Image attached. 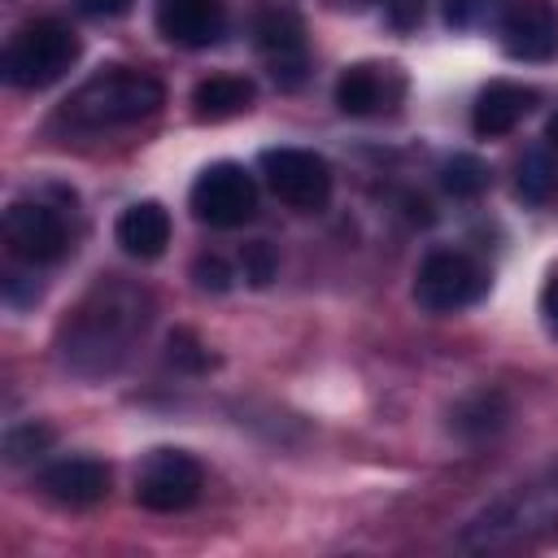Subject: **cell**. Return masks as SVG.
Masks as SVG:
<instances>
[{"mask_svg":"<svg viewBox=\"0 0 558 558\" xmlns=\"http://www.w3.org/2000/svg\"><path fill=\"white\" fill-rule=\"evenodd\" d=\"M148 327V296L122 279L96 283L61 327V353L83 375H109Z\"/></svg>","mask_w":558,"mask_h":558,"instance_id":"1","label":"cell"},{"mask_svg":"<svg viewBox=\"0 0 558 558\" xmlns=\"http://www.w3.org/2000/svg\"><path fill=\"white\" fill-rule=\"evenodd\" d=\"M161 105H166V87L148 70L109 65L92 74L78 92H70V100L61 105V122H70L74 131H113L153 118Z\"/></svg>","mask_w":558,"mask_h":558,"instance_id":"2","label":"cell"},{"mask_svg":"<svg viewBox=\"0 0 558 558\" xmlns=\"http://www.w3.org/2000/svg\"><path fill=\"white\" fill-rule=\"evenodd\" d=\"M78 52H83V44H78V35L61 17H35V22L17 26L13 39L4 44L0 70H4V78L13 87L39 92V87L61 83L74 70Z\"/></svg>","mask_w":558,"mask_h":558,"instance_id":"3","label":"cell"},{"mask_svg":"<svg viewBox=\"0 0 558 558\" xmlns=\"http://www.w3.org/2000/svg\"><path fill=\"white\" fill-rule=\"evenodd\" d=\"M488 296V266L462 248H436L414 275V301L427 314H458Z\"/></svg>","mask_w":558,"mask_h":558,"instance_id":"4","label":"cell"},{"mask_svg":"<svg viewBox=\"0 0 558 558\" xmlns=\"http://www.w3.org/2000/svg\"><path fill=\"white\" fill-rule=\"evenodd\" d=\"M558 514V480L545 484H519L514 493H506L501 501H493L471 527H466V545H510L536 527H545Z\"/></svg>","mask_w":558,"mask_h":558,"instance_id":"5","label":"cell"},{"mask_svg":"<svg viewBox=\"0 0 558 558\" xmlns=\"http://www.w3.org/2000/svg\"><path fill=\"white\" fill-rule=\"evenodd\" d=\"M187 205H192L196 222L231 231V227H244L257 214V183H253V174L244 166L214 161V166H205L196 174V183L187 192Z\"/></svg>","mask_w":558,"mask_h":558,"instance_id":"6","label":"cell"},{"mask_svg":"<svg viewBox=\"0 0 558 558\" xmlns=\"http://www.w3.org/2000/svg\"><path fill=\"white\" fill-rule=\"evenodd\" d=\"M257 166H262L266 187H270L283 205L305 209V214L327 209L331 183H336L327 157H318V153H310V148H288V144H279V148H266V153L257 157Z\"/></svg>","mask_w":558,"mask_h":558,"instance_id":"7","label":"cell"},{"mask_svg":"<svg viewBox=\"0 0 558 558\" xmlns=\"http://www.w3.org/2000/svg\"><path fill=\"white\" fill-rule=\"evenodd\" d=\"M205 488V466L183 449H153L135 471V501L153 514H179L196 506Z\"/></svg>","mask_w":558,"mask_h":558,"instance_id":"8","label":"cell"},{"mask_svg":"<svg viewBox=\"0 0 558 558\" xmlns=\"http://www.w3.org/2000/svg\"><path fill=\"white\" fill-rule=\"evenodd\" d=\"M4 244L31 266H52L74 248L65 214L48 201H13L4 209Z\"/></svg>","mask_w":558,"mask_h":558,"instance_id":"9","label":"cell"},{"mask_svg":"<svg viewBox=\"0 0 558 558\" xmlns=\"http://www.w3.org/2000/svg\"><path fill=\"white\" fill-rule=\"evenodd\" d=\"M253 44L262 65L270 70V78L283 92H296L310 78V44H305V26L292 9H266L253 22Z\"/></svg>","mask_w":558,"mask_h":558,"instance_id":"10","label":"cell"},{"mask_svg":"<svg viewBox=\"0 0 558 558\" xmlns=\"http://www.w3.org/2000/svg\"><path fill=\"white\" fill-rule=\"evenodd\" d=\"M405 96V74L384 61H357L336 78V105L349 118H379L392 113Z\"/></svg>","mask_w":558,"mask_h":558,"instance_id":"11","label":"cell"},{"mask_svg":"<svg viewBox=\"0 0 558 558\" xmlns=\"http://www.w3.org/2000/svg\"><path fill=\"white\" fill-rule=\"evenodd\" d=\"M497 31H501V48L514 61L558 57V9L549 0H510Z\"/></svg>","mask_w":558,"mask_h":558,"instance_id":"12","label":"cell"},{"mask_svg":"<svg viewBox=\"0 0 558 558\" xmlns=\"http://www.w3.org/2000/svg\"><path fill=\"white\" fill-rule=\"evenodd\" d=\"M39 493L65 510H87V506H100L109 497V466L100 458H87V453H70V458H57L48 462L39 475H35Z\"/></svg>","mask_w":558,"mask_h":558,"instance_id":"13","label":"cell"},{"mask_svg":"<svg viewBox=\"0 0 558 558\" xmlns=\"http://www.w3.org/2000/svg\"><path fill=\"white\" fill-rule=\"evenodd\" d=\"M157 31L183 48H209L227 31L222 0H157Z\"/></svg>","mask_w":558,"mask_h":558,"instance_id":"14","label":"cell"},{"mask_svg":"<svg viewBox=\"0 0 558 558\" xmlns=\"http://www.w3.org/2000/svg\"><path fill=\"white\" fill-rule=\"evenodd\" d=\"M532 105H536V92H532V87L510 83V78H497V83H488V87L475 96V105H471V126H475V135H484V140L510 135V131L523 122V113H527Z\"/></svg>","mask_w":558,"mask_h":558,"instance_id":"15","label":"cell"},{"mask_svg":"<svg viewBox=\"0 0 558 558\" xmlns=\"http://www.w3.org/2000/svg\"><path fill=\"white\" fill-rule=\"evenodd\" d=\"M113 240L126 257H140V262H153L166 253L170 244V214L157 205V201H135L118 214L113 222Z\"/></svg>","mask_w":558,"mask_h":558,"instance_id":"16","label":"cell"},{"mask_svg":"<svg viewBox=\"0 0 558 558\" xmlns=\"http://www.w3.org/2000/svg\"><path fill=\"white\" fill-rule=\"evenodd\" d=\"M257 100V87L253 78L244 74H209L192 87V118L196 122H227V118H240L248 113Z\"/></svg>","mask_w":558,"mask_h":558,"instance_id":"17","label":"cell"},{"mask_svg":"<svg viewBox=\"0 0 558 558\" xmlns=\"http://www.w3.org/2000/svg\"><path fill=\"white\" fill-rule=\"evenodd\" d=\"M506 418H510V405H506V397L497 388H480V392H471V397H462L453 405V427L462 436H471V440L501 432Z\"/></svg>","mask_w":558,"mask_h":558,"instance_id":"18","label":"cell"},{"mask_svg":"<svg viewBox=\"0 0 558 558\" xmlns=\"http://www.w3.org/2000/svg\"><path fill=\"white\" fill-rule=\"evenodd\" d=\"M488 183H493L488 166H484L480 157H471V153H453V157L440 161V187H445L453 201H475Z\"/></svg>","mask_w":558,"mask_h":558,"instance_id":"19","label":"cell"},{"mask_svg":"<svg viewBox=\"0 0 558 558\" xmlns=\"http://www.w3.org/2000/svg\"><path fill=\"white\" fill-rule=\"evenodd\" d=\"M554 183H558V170H554L549 153L532 148V153L519 157V196H523V201L541 205V201L554 192Z\"/></svg>","mask_w":558,"mask_h":558,"instance_id":"20","label":"cell"},{"mask_svg":"<svg viewBox=\"0 0 558 558\" xmlns=\"http://www.w3.org/2000/svg\"><path fill=\"white\" fill-rule=\"evenodd\" d=\"M48 445H52V427L31 418V423L9 427V436H4V458H9V462H31V458L48 453Z\"/></svg>","mask_w":558,"mask_h":558,"instance_id":"21","label":"cell"},{"mask_svg":"<svg viewBox=\"0 0 558 558\" xmlns=\"http://www.w3.org/2000/svg\"><path fill=\"white\" fill-rule=\"evenodd\" d=\"M501 13H506V0H449L445 4V22L458 26V31L501 22Z\"/></svg>","mask_w":558,"mask_h":558,"instance_id":"22","label":"cell"},{"mask_svg":"<svg viewBox=\"0 0 558 558\" xmlns=\"http://www.w3.org/2000/svg\"><path fill=\"white\" fill-rule=\"evenodd\" d=\"M192 279L201 292H227L231 288V266L218 257V253H201L192 262Z\"/></svg>","mask_w":558,"mask_h":558,"instance_id":"23","label":"cell"},{"mask_svg":"<svg viewBox=\"0 0 558 558\" xmlns=\"http://www.w3.org/2000/svg\"><path fill=\"white\" fill-rule=\"evenodd\" d=\"M244 279L257 283V288L275 279V253H270L266 240H253V244L244 248Z\"/></svg>","mask_w":558,"mask_h":558,"instance_id":"24","label":"cell"},{"mask_svg":"<svg viewBox=\"0 0 558 558\" xmlns=\"http://www.w3.org/2000/svg\"><path fill=\"white\" fill-rule=\"evenodd\" d=\"M170 362H183L187 371H201L209 362V353H201V344H196L192 331H174L170 336Z\"/></svg>","mask_w":558,"mask_h":558,"instance_id":"25","label":"cell"},{"mask_svg":"<svg viewBox=\"0 0 558 558\" xmlns=\"http://www.w3.org/2000/svg\"><path fill=\"white\" fill-rule=\"evenodd\" d=\"M384 17H388L397 31H410V26H418V17H423V0H384Z\"/></svg>","mask_w":558,"mask_h":558,"instance_id":"26","label":"cell"},{"mask_svg":"<svg viewBox=\"0 0 558 558\" xmlns=\"http://www.w3.org/2000/svg\"><path fill=\"white\" fill-rule=\"evenodd\" d=\"M541 314H545V327L558 336V270L549 275V283H545V292H541Z\"/></svg>","mask_w":558,"mask_h":558,"instance_id":"27","label":"cell"},{"mask_svg":"<svg viewBox=\"0 0 558 558\" xmlns=\"http://www.w3.org/2000/svg\"><path fill=\"white\" fill-rule=\"evenodd\" d=\"M78 9H83L87 17H118V13L131 9V0H78Z\"/></svg>","mask_w":558,"mask_h":558,"instance_id":"28","label":"cell"},{"mask_svg":"<svg viewBox=\"0 0 558 558\" xmlns=\"http://www.w3.org/2000/svg\"><path fill=\"white\" fill-rule=\"evenodd\" d=\"M545 140L558 148V109H554V113H549V122H545Z\"/></svg>","mask_w":558,"mask_h":558,"instance_id":"29","label":"cell"}]
</instances>
